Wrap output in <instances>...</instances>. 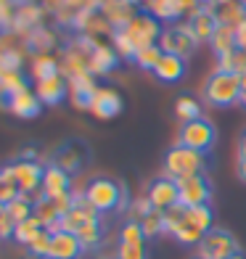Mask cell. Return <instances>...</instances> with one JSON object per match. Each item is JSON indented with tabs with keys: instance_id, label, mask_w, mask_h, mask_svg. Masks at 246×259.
<instances>
[{
	"instance_id": "obj_1",
	"label": "cell",
	"mask_w": 246,
	"mask_h": 259,
	"mask_svg": "<svg viewBox=\"0 0 246 259\" xmlns=\"http://www.w3.org/2000/svg\"><path fill=\"white\" fill-rule=\"evenodd\" d=\"M204 101L217 106V109L238 103L241 101V77L233 72H225V69H215L204 82Z\"/></svg>"
},
{
	"instance_id": "obj_2",
	"label": "cell",
	"mask_w": 246,
	"mask_h": 259,
	"mask_svg": "<svg viewBox=\"0 0 246 259\" xmlns=\"http://www.w3.org/2000/svg\"><path fill=\"white\" fill-rule=\"evenodd\" d=\"M207 154L185 146H175L164 154V169H167V178L172 180H183V178H193V175H207Z\"/></svg>"
},
{
	"instance_id": "obj_3",
	"label": "cell",
	"mask_w": 246,
	"mask_h": 259,
	"mask_svg": "<svg viewBox=\"0 0 246 259\" xmlns=\"http://www.w3.org/2000/svg\"><path fill=\"white\" fill-rule=\"evenodd\" d=\"M88 201L96 206L98 211H119L127 206V191L122 183H116L111 178H96L90 180L85 188Z\"/></svg>"
},
{
	"instance_id": "obj_4",
	"label": "cell",
	"mask_w": 246,
	"mask_h": 259,
	"mask_svg": "<svg viewBox=\"0 0 246 259\" xmlns=\"http://www.w3.org/2000/svg\"><path fill=\"white\" fill-rule=\"evenodd\" d=\"M90 159H93V151H90V143L85 138H66L53 151L51 164H56L66 175H79L82 169H88Z\"/></svg>"
},
{
	"instance_id": "obj_5",
	"label": "cell",
	"mask_w": 246,
	"mask_h": 259,
	"mask_svg": "<svg viewBox=\"0 0 246 259\" xmlns=\"http://www.w3.org/2000/svg\"><path fill=\"white\" fill-rule=\"evenodd\" d=\"M122 32L140 51V48H148V45H159V37H161L164 29L159 27V19L151 14L148 8H140V11H135V16L122 27Z\"/></svg>"
},
{
	"instance_id": "obj_6",
	"label": "cell",
	"mask_w": 246,
	"mask_h": 259,
	"mask_svg": "<svg viewBox=\"0 0 246 259\" xmlns=\"http://www.w3.org/2000/svg\"><path fill=\"white\" fill-rule=\"evenodd\" d=\"M159 48L164 53H172V56H180V58H188L196 53L198 48V40L193 37V32L188 29V24H172L161 32L159 37Z\"/></svg>"
},
{
	"instance_id": "obj_7",
	"label": "cell",
	"mask_w": 246,
	"mask_h": 259,
	"mask_svg": "<svg viewBox=\"0 0 246 259\" xmlns=\"http://www.w3.org/2000/svg\"><path fill=\"white\" fill-rule=\"evenodd\" d=\"M215 124L209 119H193V122H185L183 130H180V140L178 143L185 146V148H193V151H201V154H209L215 146Z\"/></svg>"
},
{
	"instance_id": "obj_8",
	"label": "cell",
	"mask_w": 246,
	"mask_h": 259,
	"mask_svg": "<svg viewBox=\"0 0 246 259\" xmlns=\"http://www.w3.org/2000/svg\"><path fill=\"white\" fill-rule=\"evenodd\" d=\"M236 251H238V241L233 238V233L222 228H212L198 243V256L201 259H228Z\"/></svg>"
},
{
	"instance_id": "obj_9",
	"label": "cell",
	"mask_w": 246,
	"mask_h": 259,
	"mask_svg": "<svg viewBox=\"0 0 246 259\" xmlns=\"http://www.w3.org/2000/svg\"><path fill=\"white\" fill-rule=\"evenodd\" d=\"M178 191H180V204L183 206H209L212 201V183L207 175H193V178H183L178 180Z\"/></svg>"
},
{
	"instance_id": "obj_10",
	"label": "cell",
	"mask_w": 246,
	"mask_h": 259,
	"mask_svg": "<svg viewBox=\"0 0 246 259\" xmlns=\"http://www.w3.org/2000/svg\"><path fill=\"white\" fill-rule=\"evenodd\" d=\"M11 169H14V178L19 183V191L21 196H29L34 191H40L43 188V175H45V167L40 161H32V159H16L11 164Z\"/></svg>"
},
{
	"instance_id": "obj_11",
	"label": "cell",
	"mask_w": 246,
	"mask_h": 259,
	"mask_svg": "<svg viewBox=\"0 0 246 259\" xmlns=\"http://www.w3.org/2000/svg\"><path fill=\"white\" fill-rule=\"evenodd\" d=\"M146 196L151 198L154 209H159V211H167L172 206H178L180 204L178 180H172V178H156L154 183L148 185V193Z\"/></svg>"
},
{
	"instance_id": "obj_12",
	"label": "cell",
	"mask_w": 246,
	"mask_h": 259,
	"mask_svg": "<svg viewBox=\"0 0 246 259\" xmlns=\"http://www.w3.org/2000/svg\"><path fill=\"white\" fill-rule=\"evenodd\" d=\"M188 29L193 32V37L198 42H212L215 32L220 29V19L215 14V8H196L193 14H188Z\"/></svg>"
},
{
	"instance_id": "obj_13",
	"label": "cell",
	"mask_w": 246,
	"mask_h": 259,
	"mask_svg": "<svg viewBox=\"0 0 246 259\" xmlns=\"http://www.w3.org/2000/svg\"><path fill=\"white\" fill-rule=\"evenodd\" d=\"M69 93H72V103L77 109L90 111L93 98H96V93H98V85H96V79H93L90 72L74 74V77H69Z\"/></svg>"
},
{
	"instance_id": "obj_14",
	"label": "cell",
	"mask_w": 246,
	"mask_h": 259,
	"mask_svg": "<svg viewBox=\"0 0 246 259\" xmlns=\"http://www.w3.org/2000/svg\"><path fill=\"white\" fill-rule=\"evenodd\" d=\"M122 109H125V101L114 88H98L96 98H93V106H90V111L98 119H114V116L122 114Z\"/></svg>"
},
{
	"instance_id": "obj_15",
	"label": "cell",
	"mask_w": 246,
	"mask_h": 259,
	"mask_svg": "<svg viewBox=\"0 0 246 259\" xmlns=\"http://www.w3.org/2000/svg\"><path fill=\"white\" fill-rule=\"evenodd\" d=\"M82 251H85V246H82V241L77 238L74 233L58 230V233H53V238H51L48 259H79Z\"/></svg>"
},
{
	"instance_id": "obj_16",
	"label": "cell",
	"mask_w": 246,
	"mask_h": 259,
	"mask_svg": "<svg viewBox=\"0 0 246 259\" xmlns=\"http://www.w3.org/2000/svg\"><path fill=\"white\" fill-rule=\"evenodd\" d=\"M34 93H37V98L43 101V106H58L64 103V98L69 96V79L56 74L51 79H43L34 85Z\"/></svg>"
},
{
	"instance_id": "obj_17",
	"label": "cell",
	"mask_w": 246,
	"mask_h": 259,
	"mask_svg": "<svg viewBox=\"0 0 246 259\" xmlns=\"http://www.w3.org/2000/svg\"><path fill=\"white\" fill-rule=\"evenodd\" d=\"M72 175H66L64 169H58L56 164H48L43 175V193L48 198H58V196H66L72 193Z\"/></svg>"
},
{
	"instance_id": "obj_18",
	"label": "cell",
	"mask_w": 246,
	"mask_h": 259,
	"mask_svg": "<svg viewBox=\"0 0 246 259\" xmlns=\"http://www.w3.org/2000/svg\"><path fill=\"white\" fill-rule=\"evenodd\" d=\"M119 64V53L111 45H93L90 48V58H88V66H90V74H109L111 69H116Z\"/></svg>"
},
{
	"instance_id": "obj_19",
	"label": "cell",
	"mask_w": 246,
	"mask_h": 259,
	"mask_svg": "<svg viewBox=\"0 0 246 259\" xmlns=\"http://www.w3.org/2000/svg\"><path fill=\"white\" fill-rule=\"evenodd\" d=\"M43 111V101L37 98L34 90H19L14 96V103H11V114L19 116V119H34Z\"/></svg>"
},
{
	"instance_id": "obj_20",
	"label": "cell",
	"mask_w": 246,
	"mask_h": 259,
	"mask_svg": "<svg viewBox=\"0 0 246 259\" xmlns=\"http://www.w3.org/2000/svg\"><path fill=\"white\" fill-rule=\"evenodd\" d=\"M185 72H188V64H185V58L172 56V53H164L161 61H159L156 69H154L156 79H161V82H180V79L185 77Z\"/></svg>"
},
{
	"instance_id": "obj_21",
	"label": "cell",
	"mask_w": 246,
	"mask_h": 259,
	"mask_svg": "<svg viewBox=\"0 0 246 259\" xmlns=\"http://www.w3.org/2000/svg\"><path fill=\"white\" fill-rule=\"evenodd\" d=\"M212 51H215V56H217V61H220V58H225V56H230V53H236V51H238L236 27L220 24V29L215 32V37H212Z\"/></svg>"
},
{
	"instance_id": "obj_22",
	"label": "cell",
	"mask_w": 246,
	"mask_h": 259,
	"mask_svg": "<svg viewBox=\"0 0 246 259\" xmlns=\"http://www.w3.org/2000/svg\"><path fill=\"white\" fill-rule=\"evenodd\" d=\"M34 217H37L40 222L48 230H53V233H58V222H61V217H64V211H61V206L56 204V198H48V196H43L37 204H34Z\"/></svg>"
},
{
	"instance_id": "obj_23",
	"label": "cell",
	"mask_w": 246,
	"mask_h": 259,
	"mask_svg": "<svg viewBox=\"0 0 246 259\" xmlns=\"http://www.w3.org/2000/svg\"><path fill=\"white\" fill-rule=\"evenodd\" d=\"M215 14L220 19V24H228V27H241L246 21V6H241L238 0H230V3H220L215 8Z\"/></svg>"
},
{
	"instance_id": "obj_24",
	"label": "cell",
	"mask_w": 246,
	"mask_h": 259,
	"mask_svg": "<svg viewBox=\"0 0 246 259\" xmlns=\"http://www.w3.org/2000/svg\"><path fill=\"white\" fill-rule=\"evenodd\" d=\"M148 11H151V14H154L159 21H178V19L185 14V8H183L180 0H151Z\"/></svg>"
},
{
	"instance_id": "obj_25",
	"label": "cell",
	"mask_w": 246,
	"mask_h": 259,
	"mask_svg": "<svg viewBox=\"0 0 246 259\" xmlns=\"http://www.w3.org/2000/svg\"><path fill=\"white\" fill-rule=\"evenodd\" d=\"M45 230V225L37 220V217H27V220H21V222H16V230H14V241H19L21 246H29L37 235Z\"/></svg>"
},
{
	"instance_id": "obj_26",
	"label": "cell",
	"mask_w": 246,
	"mask_h": 259,
	"mask_svg": "<svg viewBox=\"0 0 246 259\" xmlns=\"http://www.w3.org/2000/svg\"><path fill=\"white\" fill-rule=\"evenodd\" d=\"M74 235L82 241V246H85V249H96V246H101V241H103V225H101V220L85 222V225H82Z\"/></svg>"
},
{
	"instance_id": "obj_27",
	"label": "cell",
	"mask_w": 246,
	"mask_h": 259,
	"mask_svg": "<svg viewBox=\"0 0 246 259\" xmlns=\"http://www.w3.org/2000/svg\"><path fill=\"white\" fill-rule=\"evenodd\" d=\"M175 114H178V119L185 124V122H193V119H201V106L193 96H180L175 101Z\"/></svg>"
},
{
	"instance_id": "obj_28",
	"label": "cell",
	"mask_w": 246,
	"mask_h": 259,
	"mask_svg": "<svg viewBox=\"0 0 246 259\" xmlns=\"http://www.w3.org/2000/svg\"><path fill=\"white\" fill-rule=\"evenodd\" d=\"M56 74H61V69H58V61L51 56H37L34 58V64H32V77L43 82V79H51Z\"/></svg>"
},
{
	"instance_id": "obj_29",
	"label": "cell",
	"mask_w": 246,
	"mask_h": 259,
	"mask_svg": "<svg viewBox=\"0 0 246 259\" xmlns=\"http://www.w3.org/2000/svg\"><path fill=\"white\" fill-rule=\"evenodd\" d=\"M161 56H164V51L159 48V45H148V48H140L135 53V64L143 69V72H154L156 64L161 61Z\"/></svg>"
},
{
	"instance_id": "obj_30",
	"label": "cell",
	"mask_w": 246,
	"mask_h": 259,
	"mask_svg": "<svg viewBox=\"0 0 246 259\" xmlns=\"http://www.w3.org/2000/svg\"><path fill=\"white\" fill-rule=\"evenodd\" d=\"M6 211L11 214V220H14V222H21V220H27V217L34 214V204L29 201L27 196H19L11 204H6Z\"/></svg>"
},
{
	"instance_id": "obj_31",
	"label": "cell",
	"mask_w": 246,
	"mask_h": 259,
	"mask_svg": "<svg viewBox=\"0 0 246 259\" xmlns=\"http://www.w3.org/2000/svg\"><path fill=\"white\" fill-rule=\"evenodd\" d=\"M185 217H188V222H193L198 230H204V233L212 230V209L209 206H191L185 211Z\"/></svg>"
},
{
	"instance_id": "obj_32",
	"label": "cell",
	"mask_w": 246,
	"mask_h": 259,
	"mask_svg": "<svg viewBox=\"0 0 246 259\" xmlns=\"http://www.w3.org/2000/svg\"><path fill=\"white\" fill-rule=\"evenodd\" d=\"M140 225H143V233H146V238H156V235L164 233V211H151L148 217L140 220Z\"/></svg>"
},
{
	"instance_id": "obj_33",
	"label": "cell",
	"mask_w": 246,
	"mask_h": 259,
	"mask_svg": "<svg viewBox=\"0 0 246 259\" xmlns=\"http://www.w3.org/2000/svg\"><path fill=\"white\" fill-rule=\"evenodd\" d=\"M146 233H143V225H140L138 220H130L127 225L122 228L119 233V243H146Z\"/></svg>"
},
{
	"instance_id": "obj_34",
	"label": "cell",
	"mask_w": 246,
	"mask_h": 259,
	"mask_svg": "<svg viewBox=\"0 0 246 259\" xmlns=\"http://www.w3.org/2000/svg\"><path fill=\"white\" fill-rule=\"evenodd\" d=\"M116 259H148V246L146 243H119Z\"/></svg>"
},
{
	"instance_id": "obj_35",
	"label": "cell",
	"mask_w": 246,
	"mask_h": 259,
	"mask_svg": "<svg viewBox=\"0 0 246 259\" xmlns=\"http://www.w3.org/2000/svg\"><path fill=\"white\" fill-rule=\"evenodd\" d=\"M51 238H53V230H48V228H45V230L37 235V238H34V241L27 246V249H29L34 256H43V259H48V251H51Z\"/></svg>"
},
{
	"instance_id": "obj_36",
	"label": "cell",
	"mask_w": 246,
	"mask_h": 259,
	"mask_svg": "<svg viewBox=\"0 0 246 259\" xmlns=\"http://www.w3.org/2000/svg\"><path fill=\"white\" fill-rule=\"evenodd\" d=\"M236 34H238V51L246 53V21H243L241 27H236Z\"/></svg>"
},
{
	"instance_id": "obj_37",
	"label": "cell",
	"mask_w": 246,
	"mask_h": 259,
	"mask_svg": "<svg viewBox=\"0 0 246 259\" xmlns=\"http://www.w3.org/2000/svg\"><path fill=\"white\" fill-rule=\"evenodd\" d=\"M8 3H6V0H0V24H6V21H8Z\"/></svg>"
},
{
	"instance_id": "obj_38",
	"label": "cell",
	"mask_w": 246,
	"mask_h": 259,
	"mask_svg": "<svg viewBox=\"0 0 246 259\" xmlns=\"http://www.w3.org/2000/svg\"><path fill=\"white\" fill-rule=\"evenodd\" d=\"M236 175H238V180H241V183H246V159H238V169H236Z\"/></svg>"
},
{
	"instance_id": "obj_39",
	"label": "cell",
	"mask_w": 246,
	"mask_h": 259,
	"mask_svg": "<svg viewBox=\"0 0 246 259\" xmlns=\"http://www.w3.org/2000/svg\"><path fill=\"white\" fill-rule=\"evenodd\" d=\"M238 77H241V101H238V103L246 109V72H243V74H238Z\"/></svg>"
},
{
	"instance_id": "obj_40",
	"label": "cell",
	"mask_w": 246,
	"mask_h": 259,
	"mask_svg": "<svg viewBox=\"0 0 246 259\" xmlns=\"http://www.w3.org/2000/svg\"><path fill=\"white\" fill-rule=\"evenodd\" d=\"M238 159H246V133H243L241 140H238Z\"/></svg>"
},
{
	"instance_id": "obj_41",
	"label": "cell",
	"mask_w": 246,
	"mask_h": 259,
	"mask_svg": "<svg viewBox=\"0 0 246 259\" xmlns=\"http://www.w3.org/2000/svg\"><path fill=\"white\" fill-rule=\"evenodd\" d=\"M228 259H246V254H243V251H241V249H238V251H236V254H230V256H228Z\"/></svg>"
},
{
	"instance_id": "obj_42",
	"label": "cell",
	"mask_w": 246,
	"mask_h": 259,
	"mask_svg": "<svg viewBox=\"0 0 246 259\" xmlns=\"http://www.w3.org/2000/svg\"><path fill=\"white\" fill-rule=\"evenodd\" d=\"M64 3H66V6H72V8H77V6L82 3V0H64Z\"/></svg>"
},
{
	"instance_id": "obj_43",
	"label": "cell",
	"mask_w": 246,
	"mask_h": 259,
	"mask_svg": "<svg viewBox=\"0 0 246 259\" xmlns=\"http://www.w3.org/2000/svg\"><path fill=\"white\" fill-rule=\"evenodd\" d=\"M130 3H133V6H135V3H146V6H148L151 0H130Z\"/></svg>"
},
{
	"instance_id": "obj_44",
	"label": "cell",
	"mask_w": 246,
	"mask_h": 259,
	"mask_svg": "<svg viewBox=\"0 0 246 259\" xmlns=\"http://www.w3.org/2000/svg\"><path fill=\"white\" fill-rule=\"evenodd\" d=\"M217 3H230V0H217Z\"/></svg>"
},
{
	"instance_id": "obj_45",
	"label": "cell",
	"mask_w": 246,
	"mask_h": 259,
	"mask_svg": "<svg viewBox=\"0 0 246 259\" xmlns=\"http://www.w3.org/2000/svg\"><path fill=\"white\" fill-rule=\"evenodd\" d=\"M238 3H241V6H246V0H238Z\"/></svg>"
},
{
	"instance_id": "obj_46",
	"label": "cell",
	"mask_w": 246,
	"mask_h": 259,
	"mask_svg": "<svg viewBox=\"0 0 246 259\" xmlns=\"http://www.w3.org/2000/svg\"><path fill=\"white\" fill-rule=\"evenodd\" d=\"M193 259H201V256H198V254H196V256H193Z\"/></svg>"
}]
</instances>
